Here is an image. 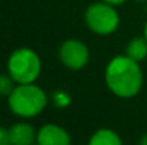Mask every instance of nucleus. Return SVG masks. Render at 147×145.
Instances as JSON below:
<instances>
[{
	"mask_svg": "<svg viewBox=\"0 0 147 145\" xmlns=\"http://www.w3.org/2000/svg\"><path fill=\"white\" fill-rule=\"evenodd\" d=\"M53 101H54L56 105H59V107H66V105L70 102V97L67 96L66 93H63V91H57V93H54V96H53Z\"/></svg>",
	"mask_w": 147,
	"mask_h": 145,
	"instance_id": "9b49d317",
	"label": "nucleus"
},
{
	"mask_svg": "<svg viewBox=\"0 0 147 145\" xmlns=\"http://www.w3.org/2000/svg\"><path fill=\"white\" fill-rule=\"evenodd\" d=\"M16 81L11 78L10 74H0V96H10L14 90Z\"/></svg>",
	"mask_w": 147,
	"mask_h": 145,
	"instance_id": "9d476101",
	"label": "nucleus"
},
{
	"mask_svg": "<svg viewBox=\"0 0 147 145\" xmlns=\"http://www.w3.org/2000/svg\"><path fill=\"white\" fill-rule=\"evenodd\" d=\"M139 145H147V134H144L143 137H142V140H140V144Z\"/></svg>",
	"mask_w": 147,
	"mask_h": 145,
	"instance_id": "4468645a",
	"label": "nucleus"
},
{
	"mask_svg": "<svg viewBox=\"0 0 147 145\" xmlns=\"http://www.w3.org/2000/svg\"><path fill=\"white\" fill-rule=\"evenodd\" d=\"M9 135L11 145H32L34 141L36 132L30 124L17 122L9 128Z\"/></svg>",
	"mask_w": 147,
	"mask_h": 145,
	"instance_id": "0eeeda50",
	"label": "nucleus"
},
{
	"mask_svg": "<svg viewBox=\"0 0 147 145\" xmlns=\"http://www.w3.org/2000/svg\"><path fill=\"white\" fill-rule=\"evenodd\" d=\"M89 145H121V140L113 130L103 128L92 135Z\"/></svg>",
	"mask_w": 147,
	"mask_h": 145,
	"instance_id": "1a4fd4ad",
	"label": "nucleus"
},
{
	"mask_svg": "<svg viewBox=\"0 0 147 145\" xmlns=\"http://www.w3.org/2000/svg\"><path fill=\"white\" fill-rule=\"evenodd\" d=\"M47 104L46 93L36 86L30 84H17L11 94L9 96V107L10 110L20 117L30 118L39 115Z\"/></svg>",
	"mask_w": 147,
	"mask_h": 145,
	"instance_id": "f03ea898",
	"label": "nucleus"
},
{
	"mask_svg": "<svg viewBox=\"0 0 147 145\" xmlns=\"http://www.w3.org/2000/svg\"><path fill=\"white\" fill-rule=\"evenodd\" d=\"M37 145H71V141L61 127L46 124L37 132Z\"/></svg>",
	"mask_w": 147,
	"mask_h": 145,
	"instance_id": "423d86ee",
	"label": "nucleus"
},
{
	"mask_svg": "<svg viewBox=\"0 0 147 145\" xmlns=\"http://www.w3.org/2000/svg\"><path fill=\"white\" fill-rule=\"evenodd\" d=\"M104 77L109 90L120 98L137 96L143 86V71L139 63L126 54L110 60L106 67Z\"/></svg>",
	"mask_w": 147,
	"mask_h": 145,
	"instance_id": "f257e3e1",
	"label": "nucleus"
},
{
	"mask_svg": "<svg viewBox=\"0 0 147 145\" xmlns=\"http://www.w3.org/2000/svg\"><path fill=\"white\" fill-rule=\"evenodd\" d=\"M59 57L67 68L82 70L89 63L90 53L83 41L77 39H69L59 48Z\"/></svg>",
	"mask_w": 147,
	"mask_h": 145,
	"instance_id": "39448f33",
	"label": "nucleus"
},
{
	"mask_svg": "<svg viewBox=\"0 0 147 145\" xmlns=\"http://www.w3.org/2000/svg\"><path fill=\"white\" fill-rule=\"evenodd\" d=\"M126 55L140 63L147 57V40L144 37H136L127 43Z\"/></svg>",
	"mask_w": 147,
	"mask_h": 145,
	"instance_id": "6e6552de",
	"label": "nucleus"
},
{
	"mask_svg": "<svg viewBox=\"0 0 147 145\" xmlns=\"http://www.w3.org/2000/svg\"><path fill=\"white\" fill-rule=\"evenodd\" d=\"M84 20L93 33L98 36H107L117 29L120 17L114 6L104 1H97L86 9Z\"/></svg>",
	"mask_w": 147,
	"mask_h": 145,
	"instance_id": "20e7f679",
	"label": "nucleus"
},
{
	"mask_svg": "<svg viewBox=\"0 0 147 145\" xmlns=\"http://www.w3.org/2000/svg\"><path fill=\"white\" fill-rule=\"evenodd\" d=\"M0 145H11L9 130H6L3 127H0Z\"/></svg>",
	"mask_w": 147,
	"mask_h": 145,
	"instance_id": "f8f14e48",
	"label": "nucleus"
},
{
	"mask_svg": "<svg viewBox=\"0 0 147 145\" xmlns=\"http://www.w3.org/2000/svg\"><path fill=\"white\" fill-rule=\"evenodd\" d=\"M7 71L16 84L34 83L42 71V61L39 54L32 48H17L7 60Z\"/></svg>",
	"mask_w": 147,
	"mask_h": 145,
	"instance_id": "7ed1b4c3",
	"label": "nucleus"
},
{
	"mask_svg": "<svg viewBox=\"0 0 147 145\" xmlns=\"http://www.w3.org/2000/svg\"><path fill=\"white\" fill-rule=\"evenodd\" d=\"M144 39L147 40V21H146V26H144Z\"/></svg>",
	"mask_w": 147,
	"mask_h": 145,
	"instance_id": "2eb2a0df",
	"label": "nucleus"
},
{
	"mask_svg": "<svg viewBox=\"0 0 147 145\" xmlns=\"http://www.w3.org/2000/svg\"><path fill=\"white\" fill-rule=\"evenodd\" d=\"M136 1H147V0H136Z\"/></svg>",
	"mask_w": 147,
	"mask_h": 145,
	"instance_id": "dca6fc26",
	"label": "nucleus"
},
{
	"mask_svg": "<svg viewBox=\"0 0 147 145\" xmlns=\"http://www.w3.org/2000/svg\"><path fill=\"white\" fill-rule=\"evenodd\" d=\"M101 1L109 3V4H111V6H119V4H123L126 0H101Z\"/></svg>",
	"mask_w": 147,
	"mask_h": 145,
	"instance_id": "ddd939ff",
	"label": "nucleus"
}]
</instances>
